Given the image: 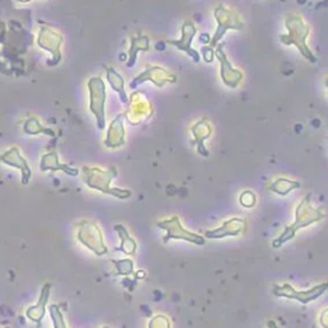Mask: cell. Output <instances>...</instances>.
Here are the masks:
<instances>
[{
    "label": "cell",
    "instance_id": "1",
    "mask_svg": "<svg viewBox=\"0 0 328 328\" xmlns=\"http://www.w3.org/2000/svg\"><path fill=\"white\" fill-rule=\"evenodd\" d=\"M285 27L287 30L286 35H279V40L283 45H295L304 58L310 63L317 62V56L307 45V39L309 36L310 27L305 23L300 13H288L285 18Z\"/></svg>",
    "mask_w": 328,
    "mask_h": 328
},
{
    "label": "cell",
    "instance_id": "2",
    "mask_svg": "<svg viewBox=\"0 0 328 328\" xmlns=\"http://www.w3.org/2000/svg\"><path fill=\"white\" fill-rule=\"evenodd\" d=\"M295 216H296V217H295V222L291 223L290 226L285 227L283 232L272 242V246L274 249L281 248L285 242L292 240L299 229L305 228V227L310 226L313 223L319 222V220H322L323 218H325V213H323V212H321L319 209H317V208H314L310 204L309 196L304 198L300 204L297 205Z\"/></svg>",
    "mask_w": 328,
    "mask_h": 328
},
{
    "label": "cell",
    "instance_id": "3",
    "mask_svg": "<svg viewBox=\"0 0 328 328\" xmlns=\"http://www.w3.org/2000/svg\"><path fill=\"white\" fill-rule=\"evenodd\" d=\"M82 172H84V182L90 189L98 190L103 194H108L118 199H128L132 195L130 190L110 187V181L117 176V169L114 167H109L107 170L96 167H84Z\"/></svg>",
    "mask_w": 328,
    "mask_h": 328
},
{
    "label": "cell",
    "instance_id": "4",
    "mask_svg": "<svg viewBox=\"0 0 328 328\" xmlns=\"http://www.w3.org/2000/svg\"><path fill=\"white\" fill-rule=\"evenodd\" d=\"M214 18L217 21V30L214 32L213 37H211V43H209V47L213 49L217 47V44H219L227 31L229 30L238 31V30L244 28V21L240 17V14L236 10L227 8L223 4H219L214 9Z\"/></svg>",
    "mask_w": 328,
    "mask_h": 328
},
{
    "label": "cell",
    "instance_id": "5",
    "mask_svg": "<svg viewBox=\"0 0 328 328\" xmlns=\"http://www.w3.org/2000/svg\"><path fill=\"white\" fill-rule=\"evenodd\" d=\"M87 89L90 91V110L95 115L99 130L106 128V82L100 77H91L87 82Z\"/></svg>",
    "mask_w": 328,
    "mask_h": 328
},
{
    "label": "cell",
    "instance_id": "6",
    "mask_svg": "<svg viewBox=\"0 0 328 328\" xmlns=\"http://www.w3.org/2000/svg\"><path fill=\"white\" fill-rule=\"evenodd\" d=\"M157 226L162 229H165V232H167L163 237L164 244L169 241V240H183V241L191 242V244L199 245V246L205 244L204 236L187 231L181 224L180 218L177 217V216H173L169 219L161 220V222L157 223Z\"/></svg>",
    "mask_w": 328,
    "mask_h": 328
},
{
    "label": "cell",
    "instance_id": "7",
    "mask_svg": "<svg viewBox=\"0 0 328 328\" xmlns=\"http://www.w3.org/2000/svg\"><path fill=\"white\" fill-rule=\"evenodd\" d=\"M77 238L81 244L85 245L89 250H91L99 257L106 255L108 253V248L104 244L100 228L94 222L82 220L80 223Z\"/></svg>",
    "mask_w": 328,
    "mask_h": 328
},
{
    "label": "cell",
    "instance_id": "8",
    "mask_svg": "<svg viewBox=\"0 0 328 328\" xmlns=\"http://www.w3.org/2000/svg\"><path fill=\"white\" fill-rule=\"evenodd\" d=\"M328 285L326 282L321 283V285H317L314 287L309 288V290H305V291H297L292 287L291 285L285 283V285L278 286L275 285L273 287V294L277 297H286V299H291V300H297L301 304H308L310 301H314L317 299L322 296L326 291H327Z\"/></svg>",
    "mask_w": 328,
    "mask_h": 328
},
{
    "label": "cell",
    "instance_id": "9",
    "mask_svg": "<svg viewBox=\"0 0 328 328\" xmlns=\"http://www.w3.org/2000/svg\"><path fill=\"white\" fill-rule=\"evenodd\" d=\"M62 35L54 31L53 28H50L49 26H41L40 31H39V36H37V45L41 49L52 53V55H53L52 60H48V64L49 65H55L60 62V59H62L60 45H62Z\"/></svg>",
    "mask_w": 328,
    "mask_h": 328
},
{
    "label": "cell",
    "instance_id": "10",
    "mask_svg": "<svg viewBox=\"0 0 328 328\" xmlns=\"http://www.w3.org/2000/svg\"><path fill=\"white\" fill-rule=\"evenodd\" d=\"M128 108L124 113V118L131 124H140L153 114L152 104L146 100L143 91H136L131 95V102L127 103Z\"/></svg>",
    "mask_w": 328,
    "mask_h": 328
},
{
    "label": "cell",
    "instance_id": "11",
    "mask_svg": "<svg viewBox=\"0 0 328 328\" xmlns=\"http://www.w3.org/2000/svg\"><path fill=\"white\" fill-rule=\"evenodd\" d=\"M176 74H173L172 72L162 68L159 65H148L145 71H143L139 76L133 78L130 86L131 89H135L137 85L150 81L155 86L163 87L165 84H173L176 82Z\"/></svg>",
    "mask_w": 328,
    "mask_h": 328
},
{
    "label": "cell",
    "instance_id": "12",
    "mask_svg": "<svg viewBox=\"0 0 328 328\" xmlns=\"http://www.w3.org/2000/svg\"><path fill=\"white\" fill-rule=\"evenodd\" d=\"M223 44H217V47L214 48V58H217L219 60L220 64V78H222L223 84L226 86L235 89L240 85L242 80V72L238 69L233 68L231 62L228 60L226 55V52L223 50Z\"/></svg>",
    "mask_w": 328,
    "mask_h": 328
},
{
    "label": "cell",
    "instance_id": "13",
    "mask_svg": "<svg viewBox=\"0 0 328 328\" xmlns=\"http://www.w3.org/2000/svg\"><path fill=\"white\" fill-rule=\"evenodd\" d=\"M196 32H198V30H196L195 25H194L191 21H185L182 27H181L180 39H178V40H167L165 43L172 45V47L177 48V49L181 50V52H185L187 55L191 56L194 62L199 63L200 62V55H199L198 52H196L195 49H192L191 47L192 40H194Z\"/></svg>",
    "mask_w": 328,
    "mask_h": 328
},
{
    "label": "cell",
    "instance_id": "14",
    "mask_svg": "<svg viewBox=\"0 0 328 328\" xmlns=\"http://www.w3.org/2000/svg\"><path fill=\"white\" fill-rule=\"evenodd\" d=\"M245 227H246V220L242 218H232V219L226 220L218 228L205 231L204 237L214 240V238H223L226 236H238L244 232Z\"/></svg>",
    "mask_w": 328,
    "mask_h": 328
},
{
    "label": "cell",
    "instance_id": "15",
    "mask_svg": "<svg viewBox=\"0 0 328 328\" xmlns=\"http://www.w3.org/2000/svg\"><path fill=\"white\" fill-rule=\"evenodd\" d=\"M0 161L4 162V163L8 164V165H10V167H14V168H18V169H21L22 183H23V185L28 183V181H30V178H31V174H32L31 169H30V167H28L27 161H26V159L21 155V153H19L18 148L9 149L8 152H5L3 155H1V157H0Z\"/></svg>",
    "mask_w": 328,
    "mask_h": 328
},
{
    "label": "cell",
    "instance_id": "16",
    "mask_svg": "<svg viewBox=\"0 0 328 328\" xmlns=\"http://www.w3.org/2000/svg\"><path fill=\"white\" fill-rule=\"evenodd\" d=\"M124 113H119L111 121L110 127L108 130L107 139L104 140V145L109 149H117L124 144Z\"/></svg>",
    "mask_w": 328,
    "mask_h": 328
},
{
    "label": "cell",
    "instance_id": "17",
    "mask_svg": "<svg viewBox=\"0 0 328 328\" xmlns=\"http://www.w3.org/2000/svg\"><path fill=\"white\" fill-rule=\"evenodd\" d=\"M40 169L43 172H47V170H52V172H58V170H62L65 174L68 176H78L80 170L77 168L71 167L68 164H63L59 162L58 154L56 153H49V154H45L41 158L40 163Z\"/></svg>",
    "mask_w": 328,
    "mask_h": 328
},
{
    "label": "cell",
    "instance_id": "18",
    "mask_svg": "<svg viewBox=\"0 0 328 328\" xmlns=\"http://www.w3.org/2000/svg\"><path fill=\"white\" fill-rule=\"evenodd\" d=\"M192 136H194V144L196 145V150L200 155L203 157H209V152L205 149L204 141L207 139H209L212 135V127L211 124L208 123V121L205 119H201L200 122L192 126Z\"/></svg>",
    "mask_w": 328,
    "mask_h": 328
},
{
    "label": "cell",
    "instance_id": "19",
    "mask_svg": "<svg viewBox=\"0 0 328 328\" xmlns=\"http://www.w3.org/2000/svg\"><path fill=\"white\" fill-rule=\"evenodd\" d=\"M149 49H150V40H149V37L146 35L141 34V32H136L135 35H132L131 36V47L130 50H128V68L135 65L137 54L140 52H148Z\"/></svg>",
    "mask_w": 328,
    "mask_h": 328
},
{
    "label": "cell",
    "instance_id": "20",
    "mask_svg": "<svg viewBox=\"0 0 328 328\" xmlns=\"http://www.w3.org/2000/svg\"><path fill=\"white\" fill-rule=\"evenodd\" d=\"M49 294H50V285L49 283H47V285L44 286L43 290H41L40 299H39L36 305H34V307H31L27 310V317L31 319V321L37 323L41 322V319H43L44 316H45V307H47L48 299H49Z\"/></svg>",
    "mask_w": 328,
    "mask_h": 328
},
{
    "label": "cell",
    "instance_id": "21",
    "mask_svg": "<svg viewBox=\"0 0 328 328\" xmlns=\"http://www.w3.org/2000/svg\"><path fill=\"white\" fill-rule=\"evenodd\" d=\"M106 73H107V80H108V82L110 84L111 89L119 95V99H121L122 103L127 104L128 99H127V95H126V91H124L123 77H122L121 74L118 73V72L115 71V68H113V67H107Z\"/></svg>",
    "mask_w": 328,
    "mask_h": 328
},
{
    "label": "cell",
    "instance_id": "22",
    "mask_svg": "<svg viewBox=\"0 0 328 328\" xmlns=\"http://www.w3.org/2000/svg\"><path fill=\"white\" fill-rule=\"evenodd\" d=\"M114 231L118 233L119 238H121V246L117 248L115 250L123 251L126 255H133L136 253L137 249V244L136 241L128 235L127 229L124 228V226L122 224H115L114 226Z\"/></svg>",
    "mask_w": 328,
    "mask_h": 328
},
{
    "label": "cell",
    "instance_id": "23",
    "mask_svg": "<svg viewBox=\"0 0 328 328\" xmlns=\"http://www.w3.org/2000/svg\"><path fill=\"white\" fill-rule=\"evenodd\" d=\"M299 187H300V183L296 182V181L287 180V178H277L268 186H266L267 190H270V191L281 196L287 195L288 192H291L295 189H299Z\"/></svg>",
    "mask_w": 328,
    "mask_h": 328
},
{
    "label": "cell",
    "instance_id": "24",
    "mask_svg": "<svg viewBox=\"0 0 328 328\" xmlns=\"http://www.w3.org/2000/svg\"><path fill=\"white\" fill-rule=\"evenodd\" d=\"M111 263L114 266L117 275H130L133 272V262L131 259L111 260Z\"/></svg>",
    "mask_w": 328,
    "mask_h": 328
},
{
    "label": "cell",
    "instance_id": "25",
    "mask_svg": "<svg viewBox=\"0 0 328 328\" xmlns=\"http://www.w3.org/2000/svg\"><path fill=\"white\" fill-rule=\"evenodd\" d=\"M25 131L27 133H30V135H37V133L44 132V133H47V135H49V136H54L53 131L44 128L43 126H41L40 122L37 121L36 118H30V119L26 122Z\"/></svg>",
    "mask_w": 328,
    "mask_h": 328
},
{
    "label": "cell",
    "instance_id": "26",
    "mask_svg": "<svg viewBox=\"0 0 328 328\" xmlns=\"http://www.w3.org/2000/svg\"><path fill=\"white\" fill-rule=\"evenodd\" d=\"M49 310H50V316H52V318H53L54 326H55V327L64 328L65 323H64V321H63L62 312L59 310V308L56 307V305H52V307L49 308Z\"/></svg>",
    "mask_w": 328,
    "mask_h": 328
},
{
    "label": "cell",
    "instance_id": "27",
    "mask_svg": "<svg viewBox=\"0 0 328 328\" xmlns=\"http://www.w3.org/2000/svg\"><path fill=\"white\" fill-rule=\"evenodd\" d=\"M255 201H257V198L253 191H244L240 195V203L245 208H253L255 205Z\"/></svg>",
    "mask_w": 328,
    "mask_h": 328
},
{
    "label": "cell",
    "instance_id": "28",
    "mask_svg": "<svg viewBox=\"0 0 328 328\" xmlns=\"http://www.w3.org/2000/svg\"><path fill=\"white\" fill-rule=\"evenodd\" d=\"M201 54H203V58L207 63H212L214 60V49L209 45H204L201 48Z\"/></svg>",
    "mask_w": 328,
    "mask_h": 328
},
{
    "label": "cell",
    "instance_id": "29",
    "mask_svg": "<svg viewBox=\"0 0 328 328\" xmlns=\"http://www.w3.org/2000/svg\"><path fill=\"white\" fill-rule=\"evenodd\" d=\"M164 326H169V322H168L165 317L163 316H157L154 317L152 322L149 323V327H164Z\"/></svg>",
    "mask_w": 328,
    "mask_h": 328
},
{
    "label": "cell",
    "instance_id": "30",
    "mask_svg": "<svg viewBox=\"0 0 328 328\" xmlns=\"http://www.w3.org/2000/svg\"><path fill=\"white\" fill-rule=\"evenodd\" d=\"M199 41L203 44H209L211 43V36L208 34H201L200 37H199Z\"/></svg>",
    "mask_w": 328,
    "mask_h": 328
},
{
    "label": "cell",
    "instance_id": "31",
    "mask_svg": "<svg viewBox=\"0 0 328 328\" xmlns=\"http://www.w3.org/2000/svg\"><path fill=\"white\" fill-rule=\"evenodd\" d=\"M5 37V26L4 23H0V43H3Z\"/></svg>",
    "mask_w": 328,
    "mask_h": 328
},
{
    "label": "cell",
    "instance_id": "32",
    "mask_svg": "<svg viewBox=\"0 0 328 328\" xmlns=\"http://www.w3.org/2000/svg\"><path fill=\"white\" fill-rule=\"evenodd\" d=\"M145 275H146V273L144 272V271H140V272L136 273V278H139V279L145 278Z\"/></svg>",
    "mask_w": 328,
    "mask_h": 328
},
{
    "label": "cell",
    "instance_id": "33",
    "mask_svg": "<svg viewBox=\"0 0 328 328\" xmlns=\"http://www.w3.org/2000/svg\"><path fill=\"white\" fill-rule=\"evenodd\" d=\"M163 45H165V43H164V41H162V43H159L158 44V47H157V48H158V49H163Z\"/></svg>",
    "mask_w": 328,
    "mask_h": 328
},
{
    "label": "cell",
    "instance_id": "34",
    "mask_svg": "<svg viewBox=\"0 0 328 328\" xmlns=\"http://www.w3.org/2000/svg\"><path fill=\"white\" fill-rule=\"evenodd\" d=\"M297 3H299V4H301V5H303V4H305V3H307V0H297Z\"/></svg>",
    "mask_w": 328,
    "mask_h": 328
},
{
    "label": "cell",
    "instance_id": "35",
    "mask_svg": "<svg viewBox=\"0 0 328 328\" xmlns=\"http://www.w3.org/2000/svg\"><path fill=\"white\" fill-rule=\"evenodd\" d=\"M21 3H28V1H31V0H18Z\"/></svg>",
    "mask_w": 328,
    "mask_h": 328
}]
</instances>
